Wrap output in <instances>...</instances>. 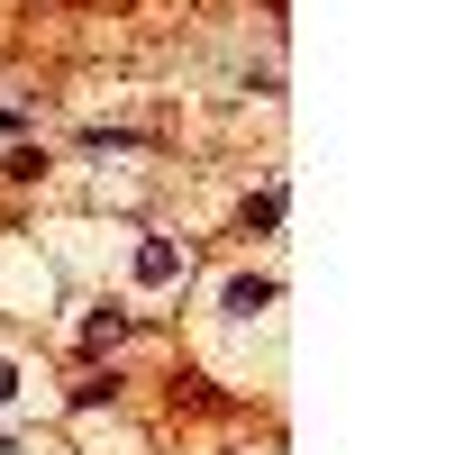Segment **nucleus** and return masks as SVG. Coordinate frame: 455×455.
<instances>
[{
  "label": "nucleus",
  "mask_w": 455,
  "mask_h": 455,
  "mask_svg": "<svg viewBox=\"0 0 455 455\" xmlns=\"http://www.w3.org/2000/svg\"><path fill=\"white\" fill-rule=\"evenodd\" d=\"M10 401H19V364L0 355V410H10Z\"/></svg>",
  "instance_id": "nucleus-4"
},
{
  "label": "nucleus",
  "mask_w": 455,
  "mask_h": 455,
  "mask_svg": "<svg viewBox=\"0 0 455 455\" xmlns=\"http://www.w3.org/2000/svg\"><path fill=\"white\" fill-rule=\"evenodd\" d=\"M264 300H274V283H264V274H237V283H228V310H237V319H255Z\"/></svg>",
  "instance_id": "nucleus-2"
},
{
  "label": "nucleus",
  "mask_w": 455,
  "mask_h": 455,
  "mask_svg": "<svg viewBox=\"0 0 455 455\" xmlns=\"http://www.w3.org/2000/svg\"><path fill=\"white\" fill-rule=\"evenodd\" d=\"M119 337H128V310H92L83 319V347H119Z\"/></svg>",
  "instance_id": "nucleus-3"
},
{
  "label": "nucleus",
  "mask_w": 455,
  "mask_h": 455,
  "mask_svg": "<svg viewBox=\"0 0 455 455\" xmlns=\"http://www.w3.org/2000/svg\"><path fill=\"white\" fill-rule=\"evenodd\" d=\"M182 274H192V246H173V237H146V246H137V283H146V291H173Z\"/></svg>",
  "instance_id": "nucleus-1"
}]
</instances>
